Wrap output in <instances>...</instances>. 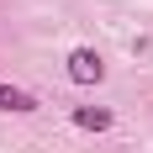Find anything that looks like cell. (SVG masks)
Segmentation results:
<instances>
[{
	"mask_svg": "<svg viewBox=\"0 0 153 153\" xmlns=\"http://www.w3.org/2000/svg\"><path fill=\"white\" fill-rule=\"evenodd\" d=\"M0 111L27 116V111H37V95H32V90H16V85H0Z\"/></svg>",
	"mask_w": 153,
	"mask_h": 153,
	"instance_id": "cell-2",
	"label": "cell"
},
{
	"mask_svg": "<svg viewBox=\"0 0 153 153\" xmlns=\"http://www.w3.org/2000/svg\"><path fill=\"white\" fill-rule=\"evenodd\" d=\"M69 79H74V85H100V79H106L100 53H95V48H74V53H69Z\"/></svg>",
	"mask_w": 153,
	"mask_h": 153,
	"instance_id": "cell-1",
	"label": "cell"
},
{
	"mask_svg": "<svg viewBox=\"0 0 153 153\" xmlns=\"http://www.w3.org/2000/svg\"><path fill=\"white\" fill-rule=\"evenodd\" d=\"M74 122L85 127V132H106V127H111V111H100V106H79Z\"/></svg>",
	"mask_w": 153,
	"mask_h": 153,
	"instance_id": "cell-3",
	"label": "cell"
}]
</instances>
